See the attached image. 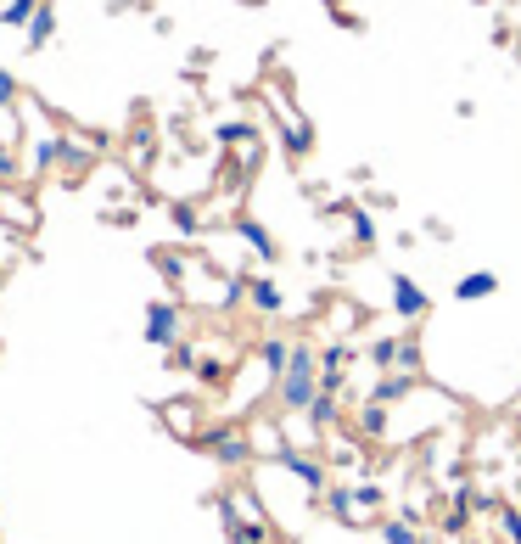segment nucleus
Segmentation results:
<instances>
[{
    "label": "nucleus",
    "instance_id": "14",
    "mask_svg": "<svg viewBox=\"0 0 521 544\" xmlns=\"http://www.w3.org/2000/svg\"><path fill=\"white\" fill-rule=\"evenodd\" d=\"M51 34H57V6L45 0L40 12H34V23H29V51H45V45H51Z\"/></svg>",
    "mask_w": 521,
    "mask_h": 544
},
{
    "label": "nucleus",
    "instance_id": "9",
    "mask_svg": "<svg viewBox=\"0 0 521 544\" xmlns=\"http://www.w3.org/2000/svg\"><path fill=\"white\" fill-rule=\"evenodd\" d=\"M348 359H353L348 343L320 348V382H325V393H337V387H342V376H348Z\"/></svg>",
    "mask_w": 521,
    "mask_h": 544
},
{
    "label": "nucleus",
    "instance_id": "1",
    "mask_svg": "<svg viewBox=\"0 0 521 544\" xmlns=\"http://www.w3.org/2000/svg\"><path fill=\"white\" fill-rule=\"evenodd\" d=\"M325 393V382H320V354H314L309 343H292V359H286V371H281V382H275V410H281V421L286 416H309V404Z\"/></svg>",
    "mask_w": 521,
    "mask_h": 544
},
{
    "label": "nucleus",
    "instance_id": "2",
    "mask_svg": "<svg viewBox=\"0 0 521 544\" xmlns=\"http://www.w3.org/2000/svg\"><path fill=\"white\" fill-rule=\"evenodd\" d=\"M197 444L208 449L219 466H230V472H241V466L258 455V449H253V432H247V427H208V432H197Z\"/></svg>",
    "mask_w": 521,
    "mask_h": 544
},
{
    "label": "nucleus",
    "instance_id": "21",
    "mask_svg": "<svg viewBox=\"0 0 521 544\" xmlns=\"http://www.w3.org/2000/svg\"><path fill=\"white\" fill-rule=\"evenodd\" d=\"M12 174H17V146L0 141V180H12Z\"/></svg>",
    "mask_w": 521,
    "mask_h": 544
},
{
    "label": "nucleus",
    "instance_id": "6",
    "mask_svg": "<svg viewBox=\"0 0 521 544\" xmlns=\"http://www.w3.org/2000/svg\"><path fill=\"white\" fill-rule=\"evenodd\" d=\"M426 309H432V298L415 287V275H393V315L398 320H421Z\"/></svg>",
    "mask_w": 521,
    "mask_h": 544
},
{
    "label": "nucleus",
    "instance_id": "4",
    "mask_svg": "<svg viewBox=\"0 0 521 544\" xmlns=\"http://www.w3.org/2000/svg\"><path fill=\"white\" fill-rule=\"evenodd\" d=\"M180 331H185V309L180 303H152V309H146V343L152 348H174L180 343Z\"/></svg>",
    "mask_w": 521,
    "mask_h": 544
},
{
    "label": "nucleus",
    "instance_id": "19",
    "mask_svg": "<svg viewBox=\"0 0 521 544\" xmlns=\"http://www.w3.org/2000/svg\"><path fill=\"white\" fill-rule=\"evenodd\" d=\"M499 533H505L510 544H521V511H516V505H505V511H499Z\"/></svg>",
    "mask_w": 521,
    "mask_h": 544
},
{
    "label": "nucleus",
    "instance_id": "20",
    "mask_svg": "<svg viewBox=\"0 0 521 544\" xmlns=\"http://www.w3.org/2000/svg\"><path fill=\"white\" fill-rule=\"evenodd\" d=\"M398 371L421 376V348H415V343H404V354H398Z\"/></svg>",
    "mask_w": 521,
    "mask_h": 544
},
{
    "label": "nucleus",
    "instance_id": "22",
    "mask_svg": "<svg viewBox=\"0 0 521 544\" xmlns=\"http://www.w3.org/2000/svg\"><path fill=\"white\" fill-rule=\"evenodd\" d=\"M12 101H17V79H12V73H6V68H0V113H6Z\"/></svg>",
    "mask_w": 521,
    "mask_h": 544
},
{
    "label": "nucleus",
    "instance_id": "11",
    "mask_svg": "<svg viewBox=\"0 0 521 544\" xmlns=\"http://www.w3.org/2000/svg\"><path fill=\"white\" fill-rule=\"evenodd\" d=\"M247 298H253V309H258V315H281L286 292H281V281H275V275H258L253 287H247Z\"/></svg>",
    "mask_w": 521,
    "mask_h": 544
},
{
    "label": "nucleus",
    "instance_id": "17",
    "mask_svg": "<svg viewBox=\"0 0 521 544\" xmlns=\"http://www.w3.org/2000/svg\"><path fill=\"white\" fill-rule=\"evenodd\" d=\"M381 544H421V533L409 516H393V522H381Z\"/></svg>",
    "mask_w": 521,
    "mask_h": 544
},
{
    "label": "nucleus",
    "instance_id": "12",
    "mask_svg": "<svg viewBox=\"0 0 521 544\" xmlns=\"http://www.w3.org/2000/svg\"><path fill=\"white\" fill-rule=\"evenodd\" d=\"M309 427H314V438H331V427H337V393H320L309 404Z\"/></svg>",
    "mask_w": 521,
    "mask_h": 544
},
{
    "label": "nucleus",
    "instance_id": "16",
    "mask_svg": "<svg viewBox=\"0 0 521 544\" xmlns=\"http://www.w3.org/2000/svg\"><path fill=\"white\" fill-rule=\"evenodd\" d=\"M40 6L45 0H6V6H0V23H6V29H29Z\"/></svg>",
    "mask_w": 521,
    "mask_h": 544
},
{
    "label": "nucleus",
    "instance_id": "13",
    "mask_svg": "<svg viewBox=\"0 0 521 544\" xmlns=\"http://www.w3.org/2000/svg\"><path fill=\"white\" fill-rule=\"evenodd\" d=\"M191 410H197L191 399H174V404H163V421H169L180 438H191V444H197V416H191Z\"/></svg>",
    "mask_w": 521,
    "mask_h": 544
},
{
    "label": "nucleus",
    "instance_id": "15",
    "mask_svg": "<svg viewBox=\"0 0 521 544\" xmlns=\"http://www.w3.org/2000/svg\"><path fill=\"white\" fill-rule=\"evenodd\" d=\"M398 354H404V343H398V337H376V343L365 348V359L376 365V371H398Z\"/></svg>",
    "mask_w": 521,
    "mask_h": 544
},
{
    "label": "nucleus",
    "instance_id": "18",
    "mask_svg": "<svg viewBox=\"0 0 521 544\" xmlns=\"http://www.w3.org/2000/svg\"><path fill=\"white\" fill-rule=\"evenodd\" d=\"M359 432H365V438H381V432H387V404L365 399V410H359Z\"/></svg>",
    "mask_w": 521,
    "mask_h": 544
},
{
    "label": "nucleus",
    "instance_id": "3",
    "mask_svg": "<svg viewBox=\"0 0 521 544\" xmlns=\"http://www.w3.org/2000/svg\"><path fill=\"white\" fill-rule=\"evenodd\" d=\"M331 516H342V522H376V511L387 505V494H381L376 483H359V488H331Z\"/></svg>",
    "mask_w": 521,
    "mask_h": 544
},
{
    "label": "nucleus",
    "instance_id": "5",
    "mask_svg": "<svg viewBox=\"0 0 521 544\" xmlns=\"http://www.w3.org/2000/svg\"><path fill=\"white\" fill-rule=\"evenodd\" d=\"M281 472H292L297 483L309 488V494H320L325 488V460H314V455H303V449H281V460H275Z\"/></svg>",
    "mask_w": 521,
    "mask_h": 544
},
{
    "label": "nucleus",
    "instance_id": "8",
    "mask_svg": "<svg viewBox=\"0 0 521 544\" xmlns=\"http://www.w3.org/2000/svg\"><path fill=\"white\" fill-rule=\"evenodd\" d=\"M0 219H6V225H17V230H34V225H40V208H34L23 191L0 186Z\"/></svg>",
    "mask_w": 521,
    "mask_h": 544
},
{
    "label": "nucleus",
    "instance_id": "23",
    "mask_svg": "<svg viewBox=\"0 0 521 544\" xmlns=\"http://www.w3.org/2000/svg\"><path fill=\"white\" fill-rule=\"evenodd\" d=\"M353 236H359V242H370V236H376V230H370V214H353Z\"/></svg>",
    "mask_w": 521,
    "mask_h": 544
},
{
    "label": "nucleus",
    "instance_id": "10",
    "mask_svg": "<svg viewBox=\"0 0 521 544\" xmlns=\"http://www.w3.org/2000/svg\"><path fill=\"white\" fill-rule=\"evenodd\" d=\"M493 292H499V275L493 270H477V275H460V281H454V298L460 303H482V298H493Z\"/></svg>",
    "mask_w": 521,
    "mask_h": 544
},
{
    "label": "nucleus",
    "instance_id": "7",
    "mask_svg": "<svg viewBox=\"0 0 521 544\" xmlns=\"http://www.w3.org/2000/svg\"><path fill=\"white\" fill-rule=\"evenodd\" d=\"M230 230H236V242H247L258 258H264V264H275V258H281V242L269 236V225H258V219H236Z\"/></svg>",
    "mask_w": 521,
    "mask_h": 544
}]
</instances>
